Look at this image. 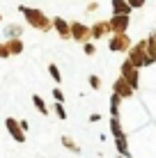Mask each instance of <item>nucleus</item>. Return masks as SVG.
<instances>
[{"label": "nucleus", "instance_id": "nucleus-1", "mask_svg": "<svg viewBox=\"0 0 156 158\" xmlns=\"http://www.w3.org/2000/svg\"><path fill=\"white\" fill-rule=\"evenodd\" d=\"M19 12L25 16V23H28L30 28H35V30H39V32H48V30L53 28V19H48V16L44 12H39V9L21 5Z\"/></svg>", "mask_w": 156, "mask_h": 158}, {"label": "nucleus", "instance_id": "nucleus-2", "mask_svg": "<svg viewBox=\"0 0 156 158\" xmlns=\"http://www.w3.org/2000/svg\"><path fill=\"white\" fill-rule=\"evenodd\" d=\"M126 57L131 60L133 64H136L138 69L142 67H149V64H154L152 60H149V53H147V39H140L136 44V46H131V51L126 53Z\"/></svg>", "mask_w": 156, "mask_h": 158}, {"label": "nucleus", "instance_id": "nucleus-3", "mask_svg": "<svg viewBox=\"0 0 156 158\" xmlns=\"http://www.w3.org/2000/svg\"><path fill=\"white\" fill-rule=\"evenodd\" d=\"M120 76H122V78H124L131 87H133V89H138V87H140V71H138V67H136V64H133L129 57L124 60V62H122V67H120Z\"/></svg>", "mask_w": 156, "mask_h": 158}, {"label": "nucleus", "instance_id": "nucleus-4", "mask_svg": "<svg viewBox=\"0 0 156 158\" xmlns=\"http://www.w3.org/2000/svg\"><path fill=\"white\" fill-rule=\"evenodd\" d=\"M131 46H133V41H131V37H129L126 32H122V35H112L108 39V51H112V53H129Z\"/></svg>", "mask_w": 156, "mask_h": 158}, {"label": "nucleus", "instance_id": "nucleus-5", "mask_svg": "<svg viewBox=\"0 0 156 158\" xmlns=\"http://www.w3.org/2000/svg\"><path fill=\"white\" fill-rule=\"evenodd\" d=\"M71 39L78 41V44L92 41V28H87V25H83V23H78V21H74V23H71Z\"/></svg>", "mask_w": 156, "mask_h": 158}, {"label": "nucleus", "instance_id": "nucleus-6", "mask_svg": "<svg viewBox=\"0 0 156 158\" xmlns=\"http://www.w3.org/2000/svg\"><path fill=\"white\" fill-rule=\"evenodd\" d=\"M108 21H110L112 35H122V32H126L129 25H131V16H129V14H112Z\"/></svg>", "mask_w": 156, "mask_h": 158}, {"label": "nucleus", "instance_id": "nucleus-7", "mask_svg": "<svg viewBox=\"0 0 156 158\" xmlns=\"http://www.w3.org/2000/svg\"><path fill=\"white\" fill-rule=\"evenodd\" d=\"M5 128H7V133L12 135L16 142H25V131L21 128V122H19V119L7 117V119H5Z\"/></svg>", "mask_w": 156, "mask_h": 158}, {"label": "nucleus", "instance_id": "nucleus-8", "mask_svg": "<svg viewBox=\"0 0 156 158\" xmlns=\"http://www.w3.org/2000/svg\"><path fill=\"white\" fill-rule=\"evenodd\" d=\"M112 92H115L117 96H122V101H124V99H131V96L136 94V89H133V87L129 85L122 76H117V78H115V83H112Z\"/></svg>", "mask_w": 156, "mask_h": 158}, {"label": "nucleus", "instance_id": "nucleus-9", "mask_svg": "<svg viewBox=\"0 0 156 158\" xmlns=\"http://www.w3.org/2000/svg\"><path fill=\"white\" fill-rule=\"evenodd\" d=\"M53 28H55V32L62 39H71V23H67L62 16H55V19H53Z\"/></svg>", "mask_w": 156, "mask_h": 158}, {"label": "nucleus", "instance_id": "nucleus-10", "mask_svg": "<svg viewBox=\"0 0 156 158\" xmlns=\"http://www.w3.org/2000/svg\"><path fill=\"white\" fill-rule=\"evenodd\" d=\"M110 30V21H96V23L92 25V39H103Z\"/></svg>", "mask_w": 156, "mask_h": 158}, {"label": "nucleus", "instance_id": "nucleus-11", "mask_svg": "<svg viewBox=\"0 0 156 158\" xmlns=\"http://www.w3.org/2000/svg\"><path fill=\"white\" fill-rule=\"evenodd\" d=\"M110 5H112V12L115 14H131V5L126 0H110Z\"/></svg>", "mask_w": 156, "mask_h": 158}, {"label": "nucleus", "instance_id": "nucleus-12", "mask_svg": "<svg viewBox=\"0 0 156 158\" xmlns=\"http://www.w3.org/2000/svg\"><path fill=\"white\" fill-rule=\"evenodd\" d=\"M7 48H9V53H12V55H21V53L25 51L23 39H7Z\"/></svg>", "mask_w": 156, "mask_h": 158}, {"label": "nucleus", "instance_id": "nucleus-13", "mask_svg": "<svg viewBox=\"0 0 156 158\" xmlns=\"http://www.w3.org/2000/svg\"><path fill=\"white\" fill-rule=\"evenodd\" d=\"M120 106H122V96H117L112 92L110 94V117H120Z\"/></svg>", "mask_w": 156, "mask_h": 158}, {"label": "nucleus", "instance_id": "nucleus-14", "mask_svg": "<svg viewBox=\"0 0 156 158\" xmlns=\"http://www.w3.org/2000/svg\"><path fill=\"white\" fill-rule=\"evenodd\" d=\"M32 103H35V108H37V112H39V115H48V106H46V101L41 99L39 94H32Z\"/></svg>", "mask_w": 156, "mask_h": 158}, {"label": "nucleus", "instance_id": "nucleus-15", "mask_svg": "<svg viewBox=\"0 0 156 158\" xmlns=\"http://www.w3.org/2000/svg\"><path fill=\"white\" fill-rule=\"evenodd\" d=\"M147 53H149V60L156 64V32L147 37Z\"/></svg>", "mask_w": 156, "mask_h": 158}, {"label": "nucleus", "instance_id": "nucleus-16", "mask_svg": "<svg viewBox=\"0 0 156 158\" xmlns=\"http://www.w3.org/2000/svg\"><path fill=\"white\" fill-rule=\"evenodd\" d=\"M21 32H23V28L16 25V23H12V25L5 28V37H9V39H21Z\"/></svg>", "mask_w": 156, "mask_h": 158}, {"label": "nucleus", "instance_id": "nucleus-17", "mask_svg": "<svg viewBox=\"0 0 156 158\" xmlns=\"http://www.w3.org/2000/svg\"><path fill=\"white\" fill-rule=\"evenodd\" d=\"M115 147H117V154L120 156H129V144H126L124 135H117L115 138Z\"/></svg>", "mask_w": 156, "mask_h": 158}, {"label": "nucleus", "instance_id": "nucleus-18", "mask_svg": "<svg viewBox=\"0 0 156 158\" xmlns=\"http://www.w3.org/2000/svg\"><path fill=\"white\" fill-rule=\"evenodd\" d=\"M60 142H62L64 147H67L69 151H74V154H78V151H80V147H78L76 142H74V140L69 138V135H62V140H60Z\"/></svg>", "mask_w": 156, "mask_h": 158}, {"label": "nucleus", "instance_id": "nucleus-19", "mask_svg": "<svg viewBox=\"0 0 156 158\" xmlns=\"http://www.w3.org/2000/svg\"><path fill=\"white\" fill-rule=\"evenodd\" d=\"M110 133L115 135V138H117V135H124V133H122V124H120V117H110Z\"/></svg>", "mask_w": 156, "mask_h": 158}, {"label": "nucleus", "instance_id": "nucleus-20", "mask_svg": "<svg viewBox=\"0 0 156 158\" xmlns=\"http://www.w3.org/2000/svg\"><path fill=\"white\" fill-rule=\"evenodd\" d=\"M48 73H51V78L55 80L57 85L62 83V73H60V67H57V64H48Z\"/></svg>", "mask_w": 156, "mask_h": 158}, {"label": "nucleus", "instance_id": "nucleus-21", "mask_svg": "<svg viewBox=\"0 0 156 158\" xmlns=\"http://www.w3.org/2000/svg\"><path fill=\"white\" fill-rule=\"evenodd\" d=\"M53 110H55V115L60 117V119H67V110H64V103H53Z\"/></svg>", "mask_w": 156, "mask_h": 158}, {"label": "nucleus", "instance_id": "nucleus-22", "mask_svg": "<svg viewBox=\"0 0 156 158\" xmlns=\"http://www.w3.org/2000/svg\"><path fill=\"white\" fill-rule=\"evenodd\" d=\"M83 53H85V55H87V57H92V55H94V53H96V48H94V44H92V41H87V44H83Z\"/></svg>", "mask_w": 156, "mask_h": 158}, {"label": "nucleus", "instance_id": "nucleus-23", "mask_svg": "<svg viewBox=\"0 0 156 158\" xmlns=\"http://www.w3.org/2000/svg\"><path fill=\"white\" fill-rule=\"evenodd\" d=\"M87 83H90V87H92V89H99V87H101V78H99V76H90V78H87Z\"/></svg>", "mask_w": 156, "mask_h": 158}, {"label": "nucleus", "instance_id": "nucleus-24", "mask_svg": "<svg viewBox=\"0 0 156 158\" xmlns=\"http://www.w3.org/2000/svg\"><path fill=\"white\" fill-rule=\"evenodd\" d=\"M7 57H12V53H9L7 41H5V44H0V60H7Z\"/></svg>", "mask_w": 156, "mask_h": 158}, {"label": "nucleus", "instance_id": "nucleus-25", "mask_svg": "<svg viewBox=\"0 0 156 158\" xmlns=\"http://www.w3.org/2000/svg\"><path fill=\"white\" fill-rule=\"evenodd\" d=\"M53 99H55L57 103H64V92L60 89V87H55V89H53Z\"/></svg>", "mask_w": 156, "mask_h": 158}, {"label": "nucleus", "instance_id": "nucleus-26", "mask_svg": "<svg viewBox=\"0 0 156 158\" xmlns=\"http://www.w3.org/2000/svg\"><path fill=\"white\" fill-rule=\"evenodd\" d=\"M129 5H131V9H140V7H145V2L147 0H126Z\"/></svg>", "mask_w": 156, "mask_h": 158}, {"label": "nucleus", "instance_id": "nucleus-27", "mask_svg": "<svg viewBox=\"0 0 156 158\" xmlns=\"http://www.w3.org/2000/svg\"><path fill=\"white\" fill-rule=\"evenodd\" d=\"M96 7H99V5H96V2H90V5H87V12H94Z\"/></svg>", "mask_w": 156, "mask_h": 158}, {"label": "nucleus", "instance_id": "nucleus-28", "mask_svg": "<svg viewBox=\"0 0 156 158\" xmlns=\"http://www.w3.org/2000/svg\"><path fill=\"white\" fill-rule=\"evenodd\" d=\"M117 158H129V156H117Z\"/></svg>", "mask_w": 156, "mask_h": 158}, {"label": "nucleus", "instance_id": "nucleus-29", "mask_svg": "<svg viewBox=\"0 0 156 158\" xmlns=\"http://www.w3.org/2000/svg\"><path fill=\"white\" fill-rule=\"evenodd\" d=\"M0 21H2V14H0Z\"/></svg>", "mask_w": 156, "mask_h": 158}]
</instances>
